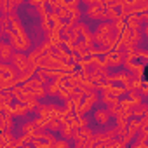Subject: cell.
Wrapping results in <instances>:
<instances>
[{"label": "cell", "instance_id": "1", "mask_svg": "<svg viewBox=\"0 0 148 148\" xmlns=\"http://www.w3.org/2000/svg\"><path fill=\"white\" fill-rule=\"evenodd\" d=\"M7 38L11 42V45L14 47L16 52H28L32 49V38L26 35V33H14L12 30L7 32Z\"/></svg>", "mask_w": 148, "mask_h": 148}, {"label": "cell", "instance_id": "2", "mask_svg": "<svg viewBox=\"0 0 148 148\" xmlns=\"http://www.w3.org/2000/svg\"><path fill=\"white\" fill-rule=\"evenodd\" d=\"M19 71L11 63H0V80H14L18 79Z\"/></svg>", "mask_w": 148, "mask_h": 148}, {"label": "cell", "instance_id": "3", "mask_svg": "<svg viewBox=\"0 0 148 148\" xmlns=\"http://www.w3.org/2000/svg\"><path fill=\"white\" fill-rule=\"evenodd\" d=\"M11 64H12L18 71H23L25 68L30 66L28 54H26V52H14V56H12V59H11Z\"/></svg>", "mask_w": 148, "mask_h": 148}, {"label": "cell", "instance_id": "4", "mask_svg": "<svg viewBox=\"0 0 148 148\" xmlns=\"http://www.w3.org/2000/svg\"><path fill=\"white\" fill-rule=\"evenodd\" d=\"M14 52H16V51H14V47L11 45L9 40L0 42V61H2V63H11Z\"/></svg>", "mask_w": 148, "mask_h": 148}, {"label": "cell", "instance_id": "5", "mask_svg": "<svg viewBox=\"0 0 148 148\" xmlns=\"http://www.w3.org/2000/svg\"><path fill=\"white\" fill-rule=\"evenodd\" d=\"M94 120H96L98 125H101V127L105 129V127L110 125V122H112V115L106 112V108H96V110H94Z\"/></svg>", "mask_w": 148, "mask_h": 148}, {"label": "cell", "instance_id": "6", "mask_svg": "<svg viewBox=\"0 0 148 148\" xmlns=\"http://www.w3.org/2000/svg\"><path fill=\"white\" fill-rule=\"evenodd\" d=\"M105 63H106V66L110 68H117V66H120L122 63H124V58H122V54H120V51H110L105 58Z\"/></svg>", "mask_w": 148, "mask_h": 148}, {"label": "cell", "instance_id": "7", "mask_svg": "<svg viewBox=\"0 0 148 148\" xmlns=\"http://www.w3.org/2000/svg\"><path fill=\"white\" fill-rule=\"evenodd\" d=\"M64 86H66L64 80H51V82L47 84V96H51V98H58L59 91H61Z\"/></svg>", "mask_w": 148, "mask_h": 148}, {"label": "cell", "instance_id": "8", "mask_svg": "<svg viewBox=\"0 0 148 148\" xmlns=\"http://www.w3.org/2000/svg\"><path fill=\"white\" fill-rule=\"evenodd\" d=\"M0 129L2 132H14V117L0 115Z\"/></svg>", "mask_w": 148, "mask_h": 148}, {"label": "cell", "instance_id": "9", "mask_svg": "<svg viewBox=\"0 0 148 148\" xmlns=\"http://www.w3.org/2000/svg\"><path fill=\"white\" fill-rule=\"evenodd\" d=\"M28 113H30V108L26 105H23V103H14L12 105V117L14 119H23Z\"/></svg>", "mask_w": 148, "mask_h": 148}, {"label": "cell", "instance_id": "10", "mask_svg": "<svg viewBox=\"0 0 148 148\" xmlns=\"http://www.w3.org/2000/svg\"><path fill=\"white\" fill-rule=\"evenodd\" d=\"M148 115V103H141V105H136L132 108V117L134 119H143Z\"/></svg>", "mask_w": 148, "mask_h": 148}, {"label": "cell", "instance_id": "11", "mask_svg": "<svg viewBox=\"0 0 148 148\" xmlns=\"http://www.w3.org/2000/svg\"><path fill=\"white\" fill-rule=\"evenodd\" d=\"M75 127H73V124L71 122H68V124H63V127H61V138H64V139H73V134H75Z\"/></svg>", "mask_w": 148, "mask_h": 148}, {"label": "cell", "instance_id": "12", "mask_svg": "<svg viewBox=\"0 0 148 148\" xmlns=\"http://www.w3.org/2000/svg\"><path fill=\"white\" fill-rule=\"evenodd\" d=\"M143 28L141 30H131V44L132 45H136V47H139V44L143 42Z\"/></svg>", "mask_w": 148, "mask_h": 148}, {"label": "cell", "instance_id": "13", "mask_svg": "<svg viewBox=\"0 0 148 148\" xmlns=\"http://www.w3.org/2000/svg\"><path fill=\"white\" fill-rule=\"evenodd\" d=\"M61 127H63V122L61 120H58V119H52V120H49V124H47V131H51V132H61Z\"/></svg>", "mask_w": 148, "mask_h": 148}, {"label": "cell", "instance_id": "14", "mask_svg": "<svg viewBox=\"0 0 148 148\" xmlns=\"http://www.w3.org/2000/svg\"><path fill=\"white\" fill-rule=\"evenodd\" d=\"M16 99L11 92H0V105H14Z\"/></svg>", "mask_w": 148, "mask_h": 148}, {"label": "cell", "instance_id": "15", "mask_svg": "<svg viewBox=\"0 0 148 148\" xmlns=\"http://www.w3.org/2000/svg\"><path fill=\"white\" fill-rule=\"evenodd\" d=\"M120 99L119 98H115V96H112V94H101V103L105 105V106H110V105H117Z\"/></svg>", "mask_w": 148, "mask_h": 148}, {"label": "cell", "instance_id": "16", "mask_svg": "<svg viewBox=\"0 0 148 148\" xmlns=\"http://www.w3.org/2000/svg\"><path fill=\"white\" fill-rule=\"evenodd\" d=\"M127 94H129V99L132 101V105H134V106L143 103V96H141V92H139V91H131V92H127Z\"/></svg>", "mask_w": 148, "mask_h": 148}, {"label": "cell", "instance_id": "17", "mask_svg": "<svg viewBox=\"0 0 148 148\" xmlns=\"http://www.w3.org/2000/svg\"><path fill=\"white\" fill-rule=\"evenodd\" d=\"M105 148H125V145L117 138V139H112L110 143H106V145H105Z\"/></svg>", "mask_w": 148, "mask_h": 148}, {"label": "cell", "instance_id": "18", "mask_svg": "<svg viewBox=\"0 0 148 148\" xmlns=\"http://www.w3.org/2000/svg\"><path fill=\"white\" fill-rule=\"evenodd\" d=\"M52 148H70V141L61 138V139H56V143L52 145Z\"/></svg>", "mask_w": 148, "mask_h": 148}, {"label": "cell", "instance_id": "19", "mask_svg": "<svg viewBox=\"0 0 148 148\" xmlns=\"http://www.w3.org/2000/svg\"><path fill=\"white\" fill-rule=\"evenodd\" d=\"M139 92H141V96H143V98H148V82H145V84H143V87H141V91H139Z\"/></svg>", "mask_w": 148, "mask_h": 148}, {"label": "cell", "instance_id": "20", "mask_svg": "<svg viewBox=\"0 0 148 148\" xmlns=\"http://www.w3.org/2000/svg\"><path fill=\"white\" fill-rule=\"evenodd\" d=\"M11 2H12V5H14V9H19L21 5H25V2H23V0H11Z\"/></svg>", "mask_w": 148, "mask_h": 148}, {"label": "cell", "instance_id": "21", "mask_svg": "<svg viewBox=\"0 0 148 148\" xmlns=\"http://www.w3.org/2000/svg\"><path fill=\"white\" fill-rule=\"evenodd\" d=\"M143 35H145V38L148 40V25H145V26H143Z\"/></svg>", "mask_w": 148, "mask_h": 148}, {"label": "cell", "instance_id": "22", "mask_svg": "<svg viewBox=\"0 0 148 148\" xmlns=\"http://www.w3.org/2000/svg\"><path fill=\"white\" fill-rule=\"evenodd\" d=\"M146 49H148V40H146Z\"/></svg>", "mask_w": 148, "mask_h": 148}, {"label": "cell", "instance_id": "23", "mask_svg": "<svg viewBox=\"0 0 148 148\" xmlns=\"http://www.w3.org/2000/svg\"><path fill=\"white\" fill-rule=\"evenodd\" d=\"M0 148H7V146H0Z\"/></svg>", "mask_w": 148, "mask_h": 148}]
</instances>
